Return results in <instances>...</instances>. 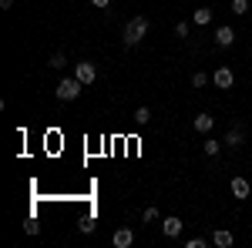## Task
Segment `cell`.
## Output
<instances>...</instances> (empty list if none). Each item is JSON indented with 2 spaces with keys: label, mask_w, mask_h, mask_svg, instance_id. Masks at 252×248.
Wrapping results in <instances>:
<instances>
[{
  "label": "cell",
  "mask_w": 252,
  "mask_h": 248,
  "mask_svg": "<svg viewBox=\"0 0 252 248\" xmlns=\"http://www.w3.org/2000/svg\"><path fill=\"white\" fill-rule=\"evenodd\" d=\"M175 37H189V24H185V20L175 24Z\"/></svg>",
  "instance_id": "obj_18"
},
{
  "label": "cell",
  "mask_w": 252,
  "mask_h": 248,
  "mask_svg": "<svg viewBox=\"0 0 252 248\" xmlns=\"http://www.w3.org/2000/svg\"><path fill=\"white\" fill-rule=\"evenodd\" d=\"M212 84H215V87H222V91H229V87L235 84V74H232V67H219V71L212 74Z\"/></svg>",
  "instance_id": "obj_4"
},
{
  "label": "cell",
  "mask_w": 252,
  "mask_h": 248,
  "mask_svg": "<svg viewBox=\"0 0 252 248\" xmlns=\"http://www.w3.org/2000/svg\"><path fill=\"white\" fill-rule=\"evenodd\" d=\"M135 121H138V124H148V121H152V111H148V108H138V111H135Z\"/></svg>",
  "instance_id": "obj_15"
},
{
  "label": "cell",
  "mask_w": 252,
  "mask_h": 248,
  "mask_svg": "<svg viewBox=\"0 0 252 248\" xmlns=\"http://www.w3.org/2000/svg\"><path fill=\"white\" fill-rule=\"evenodd\" d=\"M249 3H252V0H232V10L242 17V14H249Z\"/></svg>",
  "instance_id": "obj_14"
},
{
  "label": "cell",
  "mask_w": 252,
  "mask_h": 248,
  "mask_svg": "<svg viewBox=\"0 0 252 248\" xmlns=\"http://www.w3.org/2000/svg\"><path fill=\"white\" fill-rule=\"evenodd\" d=\"M51 67H54V71H61V67H67V60H64V54H54V57H51Z\"/></svg>",
  "instance_id": "obj_17"
},
{
  "label": "cell",
  "mask_w": 252,
  "mask_h": 248,
  "mask_svg": "<svg viewBox=\"0 0 252 248\" xmlns=\"http://www.w3.org/2000/svg\"><path fill=\"white\" fill-rule=\"evenodd\" d=\"M145 34H148V17H131L128 24H125V47H135V44H141L145 40Z\"/></svg>",
  "instance_id": "obj_1"
},
{
  "label": "cell",
  "mask_w": 252,
  "mask_h": 248,
  "mask_svg": "<svg viewBox=\"0 0 252 248\" xmlns=\"http://www.w3.org/2000/svg\"><path fill=\"white\" fill-rule=\"evenodd\" d=\"M111 245L115 248H131L135 245V231L131 228H118L115 235H111Z\"/></svg>",
  "instance_id": "obj_5"
},
{
  "label": "cell",
  "mask_w": 252,
  "mask_h": 248,
  "mask_svg": "<svg viewBox=\"0 0 252 248\" xmlns=\"http://www.w3.org/2000/svg\"><path fill=\"white\" fill-rule=\"evenodd\" d=\"M209 20H212V7H198L192 14V24H198V27H205Z\"/></svg>",
  "instance_id": "obj_12"
},
{
  "label": "cell",
  "mask_w": 252,
  "mask_h": 248,
  "mask_svg": "<svg viewBox=\"0 0 252 248\" xmlns=\"http://www.w3.org/2000/svg\"><path fill=\"white\" fill-rule=\"evenodd\" d=\"M74 77H78L81 84H94L97 81V67L91 64V60H78V64H74Z\"/></svg>",
  "instance_id": "obj_3"
},
{
  "label": "cell",
  "mask_w": 252,
  "mask_h": 248,
  "mask_svg": "<svg viewBox=\"0 0 252 248\" xmlns=\"http://www.w3.org/2000/svg\"><path fill=\"white\" fill-rule=\"evenodd\" d=\"M81 231H84V235H88V231H94V221H91V218H84V221H81Z\"/></svg>",
  "instance_id": "obj_21"
},
{
  "label": "cell",
  "mask_w": 252,
  "mask_h": 248,
  "mask_svg": "<svg viewBox=\"0 0 252 248\" xmlns=\"http://www.w3.org/2000/svg\"><path fill=\"white\" fill-rule=\"evenodd\" d=\"M91 3H94L97 10H104V7H111V0H91Z\"/></svg>",
  "instance_id": "obj_22"
},
{
  "label": "cell",
  "mask_w": 252,
  "mask_h": 248,
  "mask_svg": "<svg viewBox=\"0 0 252 248\" xmlns=\"http://www.w3.org/2000/svg\"><path fill=\"white\" fill-rule=\"evenodd\" d=\"M185 248H205V238H192V242H185Z\"/></svg>",
  "instance_id": "obj_20"
},
{
  "label": "cell",
  "mask_w": 252,
  "mask_h": 248,
  "mask_svg": "<svg viewBox=\"0 0 252 248\" xmlns=\"http://www.w3.org/2000/svg\"><path fill=\"white\" fill-rule=\"evenodd\" d=\"M202 151L209 154V158H215V154L222 151V141H212V138H205V144H202Z\"/></svg>",
  "instance_id": "obj_13"
},
{
  "label": "cell",
  "mask_w": 252,
  "mask_h": 248,
  "mask_svg": "<svg viewBox=\"0 0 252 248\" xmlns=\"http://www.w3.org/2000/svg\"><path fill=\"white\" fill-rule=\"evenodd\" d=\"M81 87H84V84H81L78 77H64V81L58 84V97H61V101H78Z\"/></svg>",
  "instance_id": "obj_2"
},
{
  "label": "cell",
  "mask_w": 252,
  "mask_h": 248,
  "mask_svg": "<svg viewBox=\"0 0 252 248\" xmlns=\"http://www.w3.org/2000/svg\"><path fill=\"white\" fill-rule=\"evenodd\" d=\"M232 242H235L232 231H225V228H219V231L212 235V245H215V248H232Z\"/></svg>",
  "instance_id": "obj_11"
},
{
  "label": "cell",
  "mask_w": 252,
  "mask_h": 248,
  "mask_svg": "<svg viewBox=\"0 0 252 248\" xmlns=\"http://www.w3.org/2000/svg\"><path fill=\"white\" fill-rule=\"evenodd\" d=\"M242 141H246V134L239 131V128H232V131L225 134V141H222V144H225V148H232V151H239V148H242Z\"/></svg>",
  "instance_id": "obj_10"
},
{
  "label": "cell",
  "mask_w": 252,
  "mask_h": 248,
  "mask_svg": "<svg viewBox=\"0 0 252 248\" xmlns=\"http://www.w3.org/2000/svg\"><path fill=\"white\" fill-rule=\"evenodd\" d=\"M205 84H209V74H202V71L192 74V87H205Z\"/></svg>",
  "instance_id": "obj_16"
},
{
  "label": "cell",
  "mask_w": 252,
  "mask_h": 248,
  "mask_svg": "<svg viewBox=\"0 0 252 248\" xmlns=\"http://www.w3.org/2000/svg\"><path fill=\"white\" fill-rule=\"evenodd\" d=\"M229 188H232L235 198H252V188H249V181H246V178H232V185H229Z\"/></svg>",
  "instance_id": "obj_9"
},
{
  "label": "cell",
  "mask_w": 252,
  "mask_h": 248,
  "mask_svg": "<svg viewBox=\"0 0 252 248\" xmlns=\"http://www.w3.org/2000/svg\"><path fill=\"white\" fill-rule=\"evenodd\" d=\"M192 128H195V131H198V134H209V131H212V128H215V117H212V114H195Z\"/></svg>",
  "instance_id": "obj_6"
},
{
  "label": "cell",
  "mask_w": 252,
  "mask_h": 248,
  "mask_svg": "<svg viewBox=\"0 0 252 248\" xmlns=\"http://www.w3.org/2000/svg\"><path fill=\"white\" fill-rule=\"evenodd\" d=\"M141 218H145V221H155V218H158V208H145V211H141Z\"/></svg>",
  "instance_id": "obj_19"
},
{
  "label": "cell",
  "mask_w": 252,
  "mask_h": 248,
  "mask_svg": "<svg viewBox=\"0 0 252 248\" xmlns=\"http://www.w3.org/2000/svg\"><path fill=\"white\" fill-rule=\"evenodd\" d=\"M215 44H219V47H232L235 44V30L232 27H219V30H215Z\"/></svg>",
  "instance_id": "obj_7"
},
{
  "label": "cell",
  "mask_w": 252,
  "mask_h": 248,
  "mask_svg": "<svg viewBox=\"0 0 252 248\" xmlns=\"http://www.w3.org/2000/svg\"><path fill=\"white\" fill-rule=\"evenodd\" d=\"M161 231H165V235H168V238H178V235H182V218H165V221H161Z\"/></svg>",
  "instance_id": "obj_8"
}]
</instances>
